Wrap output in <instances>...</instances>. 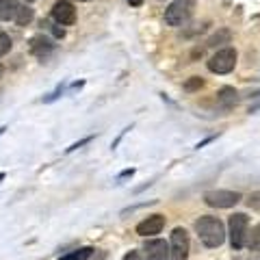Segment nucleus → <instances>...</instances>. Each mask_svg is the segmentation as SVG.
I'll list each match as a JSON object with an SVG mask.
<instances>
[{
	"instance_id": "nucleus-17",
	"label": "nucleus",
	"mask_w": 260,
	"mask_h": 260,
	"mask_svg": "<svg viewBox=\"0 0 260 260\" xmlns=\"http://www.w3.org/2000/svg\"><path fill=\"white\" fill-rule=\"evenodd\" d=\"M200 87H204V80H202L200 76H193V78H189V80L184 83L186 91H195V89H200Z\"/></svg>"
},
{
	"instance_id": "nucleus-12",
	"label": "nucleus",
	"mask_w": 260,
	"mask_h": 260,
	"mask_svg": "<svg viewBox=\"0 0 260 260\" xmlns=\"http://www.w3.org/2000/svg\"><path fill=\"white\" fill-rule=\"evenodd\" d=\"M217 100H219V102H223V104H228V107H230V104H234V102H237V91H234L232 87H223L221 91L217 93Z\"/></svg>"
},
{
	"instance_id": "nucleus-10",
	"label": "nucleus",
	"mask_w": 260,
	"mask_h": 260,
	"mask_svg": "<svg viewBox=\"0 0 260 260\" xmlns=\"http://www.w3.org/2000/svg\"><path fill=\"white\" fill-rule=\"evenodd\" d=\"M52 50V44H50V39H46L42 35H37V37H32L30 39V52L32 54H37V56H44Z\"/></svg>"
},
{
	"instance_id": "nucleus-20",
	"label": "nucleus",
	"mask_w": 260,
	"mask_h": 260,
	"mask_svg": "<svg viewBox=\"0 0 260 260\" xmlns=\"http://www.w3.org/2000/svg\"><path fill=\"white\" fill-rule=\"evenodd\" d=\"M3 74H5V68H3V65H0V78H3Z\"/></svg>"
},
{
	"instance_id": "nucleus-8",
	"label": "nucleus",
	"mask_w": 260,
	"mask_h": 260,
	"mask_svg": "<svg viewBox=\"0 0 260 260\" xmlns=\"http://www.w3.org/2000/svg\"><path fill=\"white\" fill-rule=\"evenodd\" d=\"M162 228H165V217L152 215V217L143 219V221L137 225V234H141V237H154V234H158Z\"/></svg>"
},
{
	"instance_id": "nucleus-19",
	"label": "nucleus",
	"mask_w": 260,
	"mask_h": 260,
	"mask_svg": "<svg viewBox=\"0 0 260 260\" xmlns=\"http://www.w3.org/2000/svg\"><path fill=\"white\" fill-rule=\"evenodd\" d=\"M130 5H141V0H130Z\"/></svg>"
},
{
	"instance_id": "nucleus-3",
	"label": "nucleus",
	"mask_w": 260,
	"mask_h": 260,
	"mask_svg": "<svg viewBox=\"0 0 260 260\" xmlns=\"http://www.w3.org/2000/svg\"><path fill=\"white\" fill-rule=\"evenodd\" d=\"M237 65V50L234 48H223V50L215 52L208 61V70L213 74H228Z\"/></svg>"
},
{
	"instance_id": "nucleus-2",
	"label": "nucleus",
	"mask_w": 260,
	"mask_h": 260,
	"mask_svg": "<svg viewBox=\"0 0 260 260\" xmlns=\"http://www.w3.org/2000/svg\"><path fill=\"white\" fill-rule=\"evenodd\" d=\"M193 9H195V0H176L167 7L165 11V22L169 26H182L193 15Z\"/></svg>"
},
{
	"instance_id": "nucleus-11",
	"label": "nucleus",
	"mask_w": 260,
	"mask_h": 260,
	"mask_svg": "<svg viewBox=\"0 0 260 260\" xmlns=\"http://www.w3.org/2000/svg\"><path fill=\"white\" fill-rule=\"evenodd\" d=\"M20 11L18 0H0V20H13Z\"/></svg>"
},
{
	"instance_id": "nucleus-1",
	"label": "nucleus",
	"mask_w": 260,
	"mask_h": 260,
	"mask_svg": "<svg viewBox=\"0 0 260 260\" xmlns=\"http://www.w3.org/2000/svg\"><path fill=\"white\" fill-rule=\"evenodd\" d=\"M195 230H198L200 239L206 247H219L225 241L223 223L217 217H200L195 221Z\"/></svg>"
},
{
	"instance_id": "nucleus-5",
	"label": "nucleus",
	"mask_w": 260,
	"mask_h": 260,
	"mask_svg": "<svg viewBox=\"0 0 260 260\" xmlns=\"http://www.w3.org/2000/svg\"><path fill=\"white\" fill-rule=\"evenodd\" d=\"M169 258L186 260L189 258V234L184 228H176L172 232V245H169Z\"/></svg>"
},
{
	"instance_id": "nucleus-21",
	"label": "nucleus",
	"mask_w": 260,
	"mask_h": 260,
	"mask_svg": "<svg viewBox=\"0 0 260 260\" xmlns=\"http://www.w3.org/2000/svg\"><path fill=\"white\" fill-rule=\"evenodd\" d=\"M28 3H32V0H28Z\"/></svg>"
},
{
	"instance_id": "nucleus-13",
	"label": "nucleus",
	"mask_w": 260,
	"mask_h": 260,
	"mask_svg": "<svg viewBox=\"0 0 260 260\" xmlns=\"http://www.w3.org/2000/svg\"><path fill=\"white\" fill-rule=\"evenodd\" d=\"M89 256H91V249H89V247H83V249H76V251H70V254L61 256L59 260H87Z\"/></svg>"
},
{
	"instance_id": "nucleus-18",
	"label": "nucleus",
	"mask_w": 260,
	"mask_h": 260,
	"mask_svg": "<svg viewBox=\"0 0 260 260\" xmlns=\"http://www.w3.org/2000/svg\"><path fill=\"white\" fill-rule=\"evenodd\" d=\"M124 260H143V258H141L139 251H128V254L124 256Z\"/></svg>"
},
{
	"instance_id": "nucleus-15",
	"label": "nucleus",
	"mask_w": 260,
	"mask_h": 260,
	"mask_svg": "<svg viewBox=\"0 0 260 260\" xmlns=\"http://www.w3.org/2000/svg\"><path fill=\"white\" fill-rule=\"evenodd\" d=\"M221 42H223V44L230 42V30H219L215 37H210L208 46H221Z\"/></svg>"
},
{
	"instance_id": "nucleus-14",
	"label": "nucleus",
	"mask_w": 260,
	"mask_h": 260,
	"mask_svg": "<svg viewBox=\"0 0 260 260\" xmlns=\"http://www.w3.org/2000/svg\"><path fill=\"white\" fill-rule=\"evenodd\" d=\"M30 20H32V9L30 7H20L18 15H15V22H18L20 26H26V24H30Z\"/></svg>"
},
{
	"instance_id": "nucleus-7",
	"label": "nucleus",
	"mask_w": 260,
	"mask_h": 260,
	"mask_svg": "<svg viewBox=\"0 0 260 260\" xmlns=\"http://www.w3.org/2000/svg\"><path fill=\"white\" fill-rule=\"evenodd\" d=\"M52 18L56 20V24H61V26H72V24L76 22V9H74V5L68 3V0H59V3H54V7H52Z\"/></svg>"
},
{
	"instance_id": "nucleus-6",
	"label": "nucleus",
	"mask_w": 260,
	"mask_h": 260,
	"mask_svg": "<svg viewBox=\"0 0 260 260\" xmlns=\"http://www.w3.org/2000/svg\"><path fill=\"white\" fill-rule=\"evenodd\" d=\"M204 202L213 208H232L241 202V193L237 191H208L204 195Z\"/></svg>"
},
{
	"instance_id": "nucleus-16",
	"label": "nucleus",
	"mask_w": 260,
	"mask_h": 260,
	"mask_svg": "<svg viewBox=\"0 0 260 260\" xmlns=\"http://www.w3.org/2000/svg\"><path fill=\"white\" fill-rule=\"evenodd\" d=\"M9 50H11V37L5 35V32H0V56H5Z\"/></svg>"
},
{
	"instance_id": "nucleus-9",
	"label": "nucleus",
	"mask_w": 260,
	"mask_h": 260,
	"mask_svg": "<svg viewBox=\"0 0 260 260\" xmlns=\"http://www.w3.org/2000/svg\"><path fill=\"white\" fill-rule=\"evenodd\" d=\"M145 256L148 260H169V245L160 239L145 243Z\"/></svg>"
},
{
	"instance_id": "nucleus-4",
	"label": "nucleus",
	"mask_w": 260,
	"mask_h": 260,
	"mask_svg": "<svg viewBox=\"0 0 260 260\" xmlns=\"http://www.w3.org/2000/svg\"><path fill=\"white\" fill-rule=\"evenodd\" d=\"M247 215L237 213L230 217V243L234 249H243L245 247V237H247Z\"/></svg>"
}]
</instances>
